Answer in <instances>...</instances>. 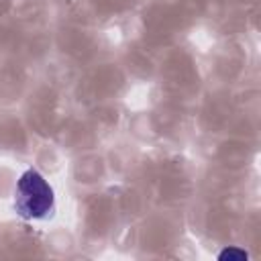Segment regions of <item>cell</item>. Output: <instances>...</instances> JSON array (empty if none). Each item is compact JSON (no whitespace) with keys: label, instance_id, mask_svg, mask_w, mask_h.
<instances>
[{"label":"cell","instance_id":"obj_1","mask_svg":"<svg viewBox=\"0 0 261 261\" xmlns=\"http://www.w3.org/2000/svg\"><path fill=\"white\" fill-rule=\"evenodd\" d=\"M55 196L53 188L37 169H27L14 190V208L27 220H39L53 212Z\"/></svg>","mask_w":261,"mask_h":261},{"label":"cell","instance_id":"obj_2","mask_svg":"<svg viewBox=\"0 0 261 261\" xmlns=\"http://www.w3.org/2000/svg\"><path fill=\"white\" fill-rule=\"evenodd\" d=\"M218 259H220V261H226V259H228V261H245V259H247V251L237 249V247H228V249L220 251Z\"/></svg>","mask_w":261,"mask_h":261}]
</instances>
